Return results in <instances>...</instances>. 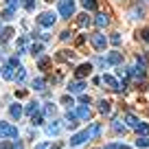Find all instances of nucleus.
<instances>
[{
  "instance_id": "obj_32",
  "label": "nucleus",
  "mask_w": 149,
  "mask_h": 149,
  "mask_svg": "<svg viewBox=\"0 0 149 149\" xmlns=\"http://www.w3.org/2000/svg\"><path fill=\"white\" fill-rule=\"evenodd\" d=\"M134 74H136V77H145V64H140V61H138L136 68H134Z\"/></svg>"
},
{
  "instance_id": "obj_7",
  "label": "nucleus",
  "mask_w": 149,
  "mask_h": 149,
  "mask_svg": "<svg viewBox=\"0 0 149 149\" xmlns=\"http://www.w3.org/2000/svg\"><path fill=\"white\" fill-rule=\"evenodd\" d=\"M92 72V64H81V66H77V70H74V77H77V79H86V77H88V74Z\"/></svg>"
},
{
  "instance_id": "obj_31",
  "label": "nucleus",
  "mask_w": 149,
  "mask_h": 149,
  "mask_svg": "<svg viewBox=\"0 0 149 149\" xmlns=\"http://www.w3.org/2000/svg\"><path fill=\"white\" fill-rule=\"evenodd\" d=\"M136 145H138L140 149L149 147V138H147V136H138V140H136Z\"/></svg>"
},
{
  "instance_id": "obj_42",
  "label": "nucleus",
  "mask_w": 149,
  "mask_h": 149,
  "mask_svg": "<svg viewBox=\"0 0 149 149\" xmlns=\"http://www.w3.org/2000/svg\"><path fill=\"white\" fill-rule=\"evenodd\" d=\"M24 7H26L29 11H33V9H35V0H26V2H24Z\"/></svg>"
},
{
  "instance_id": "obj_30",
  "label": "nucleus",
  "mask_w": 149,
  "mask_h": 149,
  "mask_svg": "<svg viewBox=\"0 0 149 149\" xmlns=\"http://www.w3.org/2000/svg\"><path fill=\"white\" fill-rule=\"evenodd\" d=\"M136 35H138V40H143V42H149V29H140Z\"/></svg>"
},
{
  "instance_id": "obj_40",
  "label": "nucleus",
  "mask_w": 149,
  "mask_h": 149,
  "mask_svg": "<svg viewBox=\"0 0 149 149\" xmlns=\"http://www.w3.org/2000/svg\"><path fill=\"white\" fill-rule=\"evenodd\" d=\"M44 112H46L48 116H51V114H55V105H53V103H46V107H44Z\"/></svg>"
},
{
  "instance_id": "obj_14",
  "label": "nucleus",
  "mask_w": 149,
  "mask_h": 149,
  "mask_svg": "<svg viewBox=\"0 0 149 149\" xmlns=\"http://www.w3.org/2000/svg\"><path fill=\"white\" fill-rule=\"evenodd\" d=\"M0 70H2V77H5V79H9V81L15 79V72H13V66H11V64H5Z\"/></svg>"
},
{
  "instance_id": "obj_10",
  "label": "nucleus",
  "mask_w": 149,
  "mask_h": 149,
  "mask_svg": "<svg viewBox=\"0 0 149 149\" xmlns=\"http://www.w3.org/2000/svg\"><path fill=\"white\" fill-rule=\"evenodd\" d=\"M84 88H86V84L81 79L79 81H70V84H68V92H72V94H81Z\"/></svg>"
},
{
  "instance_id": "obj_23",
  "label": "nucleus",
  "mask_w": 149,
  "mask_h": 149,
  "mask_svg": "<svg viewBox=\"0 0 149 149\" xmlns=\"http://www.w3.org/2000/svg\"><path fill=\"white\" fill-rule=\"evenodd\" d=\"M130 18H143V7L140 5H134L130 11Z\"/></svg>"
},
{
  "instance_id": "obj_9",
  "label": "nucleus",
  "mask_w": 149,
  "mask_h": 149,
  "mask_svg": "<svg viewBox=\"0 0 149 149\" xmlns=\"http://www.w3.org/2000/svg\"><path fill=\"white\" fill-rule=\"evenodd\" d=\"M105 64H110V66H118V64H123V53L112 51L110 55L105 57Z\"/></svg>"
},
{
  "instance_id": "obj_1",
  "label": "nucleus",
  "mask_w": 149,
  "mask_h": 149,
  "mask_svg": "<svg viewBox=\"0 0 149 149\" xmlns=\"http://www.w3.org/2000/svg\"><path fill=\"white\" fill-rule=\"evenodd\" d=\"M59 15L66 20H70L74 15V2L72 0H59Z\"/></svg>"
},
{
  "instance_id": "obj_36",
  "label": "nucleus",
  "mask_w": 149,
  "mask_h": 149,
  "mask_svg": "<svg viewBox=\"0 0 149 149\" xmlns=\"http://www.w3.org/2000/svg\"><path fill=\"white\" fill-rule=\"evenodd\" d=\"M37 107H40V103H35V101H33V103H29V105H26V114H35V112H37Z\"/></svg>"
},
{
  "instance_id": "obj_19",
  "label": "nucleus",
  "mask_w": 149,
  "mask_h": 149,
  "mask_svg": "<svg viewBox=\"0 0 149 149\" xmlns=\"http://www.w3.org/2000/svg\"><path fill=\"white\" fill-rule=\"evenodd\" d=\"M9 114H11V118H20L22 116V107H20L18 103H13V105L9 107Z\"/></svg>"
},
{
  "instance_id": "obj_35",
  "label": "nucleus",
  "mask_w": 149,
  "mask_h": 149,
  "mask_svg": "<svg viewBox=\"0 0 149 149\" xmlns=\"http://www.w3.org/2000/svg\"><path fill=\"white\" fill-rule=\"evenodd\" d=\"M107 42H110V44H114V46H118V44H121V35H118V33H112Z\"/></svg>"
},
{
  "instance_id": "obj_41",
  "label": "nucleus",
  "mask_w": 149,
  "mask_h": 149,
  "mask_svg": "<svg viewBox=\"0 0 149 149\" xmlns=\"http://www.w3.org/2000/svg\"><path fill=\"white\" fill-rule=\"evenodd\" d=\"M61 103H64V105H74V101H72V97H64V99H61Z\"/></svg>"
},
{
  "instance_id": "obj_16",
  "label": "nucleus",
  "mask_w": 149,
  "mask_h": 149,
  "mask_svg": "<svg viewBox=\"0 0 149 149\" xmlns=\"http://www.w3.org/2000/svg\"><path fill=\"white\" fill-rule=\"evenodd\" d=\"M74 114H77V118H81V121H88V118H90V110H88L86 105L77 107V112H74Z\"/></svg>"
},
{
  "instance_id": "obj_6",
  "label": "nucleus",
  "mask_w": 149,
  "mask_h": 149,
  "mask_svg": "<svg viewBox=\"0 0 149 149\" xmlns=\"http://www.w3.org/2000/svg\"><path fill=\"white\" fill-rule=\"evenodd\" d=\"M90 24H92V18L88 13H81V15L74 18V29H88Z\"/></svg>"
},
{
  "instance_id": "obj_22",
  "label": "nucleus",
  "mask_w": 149,
  "mask_h": 149,
  "mask_svg": "<svg viewBox=\"0 0 149 149\" xmlns=\"http://www.w3.org/2000/svg\"><path fill=\"white\" fill-rule=\"evenodd\" d=\"M112 130H114V132H118V134H125L127 125H123V123H121V121H118V118H116V121L112 123Z\"/></svg>"
},
{
  "instance_id": "obj_26",
  "label": "nucleus",
  "mask_w": 149,
  "mask_h": 149,
  "mask_svg": "<svg viewBox=\"0 0 149 149\" xmlns=\"http://www.w3.org/2000/svg\"><path fill=\"white\" fill-rule=\"evenodd\" d=\"M24 51H26V37H20L18 40V55H24Z\"/></svg>"
},
{
  "instance_id": "obj_24",
  "label": "nucleus",
  "mask_w": 149,
  "mask_h": 149,
  "mask_svg": "<svg viewBox=\"0 0 149 149\" xmlns=\"http://www.w3.org/2000/svg\"><path fill=\"white\" fill-rule=\"evenodd\" d=\"M46 134H51V136H57V134H59V125H57V123L53 121L51 125L46 127Z\"/></svg>"
},
{
  "instance_id": "obj_17",
  "label": "nucleus",
  "mask_w": 149,
  "mask_h": 149,
  "mask_svg": "<svg viewBox=\"0 0 149 149\" xmlns=\"http://www.w3.org/2000/svg\"><path fill=\"white\" fill-rule=\"evenodd\" d=\"M125 121H127V127H132V130H138V125H140V121L134 114H125Z\"/></svg>"
},
{
  "instance_id": "obj_48",
  "label": "nucleus",
  "mask_w": 149,
  "mask_h": 149,
  "mask_svg": "<svg viewBox=\"0 0 149 149\" xmlns=\"http://www.w3.org/2000/svg\"><path fill=\"white\" fill-rule=\"evenodd\" d=\"M46 2H53V0H46Z\"/></svg>"
},
{
  "instance_id": "obj_4",
  "label": "nucleus",
  "mask_w": 149,
  "mask_h": 149,
  "mask_svg": "<svg viewBox=\"0 0 149 149\" xmlns=\"http://www.w3.org/2000/svg\"><path fill=\"white\" fill-rule=\"evenodd\" d=\"M55 13H51V11H44V13H40V18H37V24L40 26H53L55 24Z\"/></svg>"
},
{
  "instance_id": "obj_47",
  "label": "nucleus",
  "mask_w": 149,
  "mask_h": 149,
  "mask_svg": "<svg viewBox=\"0 0 149 149\" xmlns=\"http://www.w3.org/2000/svg\"><path fill=\"white\" fill-rule=\"evenodd\" d=\"M35 149H48V143H40V145H37Z\"/></svg>"
},
{
  "instance_id": "obj_2",
  "label": "nucleus",
  "mask_w": 149,
  "mask_h": 149,
  "mask_svg": "<svg viewBox=\"0 0 149 149\" xmlns=\"http://www.w3.org/2000/svg\"><path fill=\"white\" fill-rule=\"evenodd\" d=\"M2 138H18V127H13L11 123L0 121V140Z\"/></svg>"
},
{
  "instance_id": "obj_29",
  "label": "nucleus",
  "mask_w": 149,
  "mask_h": 149,
  "mask_svg": "<svg viewBox=\"0 0 149 149\" xmlns=\"http://www.w3.org/2000/svg\"><path fill=\"white\" fill-rule=\"evenodd\" d=\"M13 13H15V11L11 9V7H7V9L0 13V18H2V20H11V18H13Z\"/></svg>"
},
{
  "instance_id": "obj_44",
  "label": "nucleus",
  "mask_w": 149,
  "mask_h": 149,
  "mask_svg": "<svg viewBox=\"0 0 149 149\" xmlns=\"http://www.w3.org/2000/svg\"><path fill=\"white\" fill-rule=\"evenodd\" d=\"M7 5H9V7H11V9H15V7H18V5H20V0H7Z\"/></svg>"
},
{
  "instance_id": "obj_28",
  "label": "nucleus",
  "mask_w": 149,
  "mask_h": 149,
  "mask_svg": "<svg viewBox=\"0 0 149 149\" xmlns=\"http://www.w3.org/2000/svg\"><path fill=\"white\" fill-rule=\"evenodd\" d=\"M99 112H101V114H107V112H110V101H105V99L99 101Z\"/></svg>"
},
{
  "instance_id": "obj_3",
  "label": "nucleus",
  "mask_w": 149,
  "mask_h": 149,
  "mask_svg": "<svg viewBox=\"0 0 149 149\" xmlns=\"http://www.w3.org/2000/svg\"><path fill=\"white\" fill-rule=\"evenodd\" d=\"M90 42H92V46L97 48V51H105L107 37L103 35V33H92V35H90Z\"/></svg>"
},
{
  "instance_id": "obj_34",
  "label": "nucleus",
  "mask_w": 149,
  "mask_h": 149,
  "mask_svg": "<svg viewBox=\"0 0 149 149\" xmlns=\"http://www.w3.org/2000/svg\"><path fill=\"white\" fill-rule=\"evenodd\" d=\"M42 44H33V46H31V55L33 57H40V53H42Z\"/></svg>"
},
{
  "instance_id": "obj_8",
  "label": "nucleus",
  "mask_w": 149,
  "mask_h": 149,
  "mask_svg": "<svg viewBox=\"0 0 149 149\" xmlns=\"http://www.w3.org/2000/svg\"><path fill=\"white\" fill-rule=\"evenodd\" d=\"M101 84H103V86H107L110 90H121V84H118V81L114 79L112 74H103V77H101Z\"/></svg>"
},
{
  "instance_id": "obj_21",
  "label": "nucleus",
  "mask_w": 149,
  "mask_h": 149,
  "mask_svg": "<svg viewBox=\"0 0 149 149\" xmlns=\"http://www.w3.org/2000/svg\"><path fill=\"white\" fill-rule=\"evenodd\" d=\"M51 64H53V61H51V57H42V59L37 61L40 70H48V68H51Z\"/></svg>"
},
{
  "instance_id": "obj_18",
  "label": "nucleus",
  "mask_w": 149,
  "mask_h": 149,
  "mask_svg": "<svg viewBox=\"0 0 149 149\" xmlns=\"http://www.w3.org/2000/svg\"><path fill=\"white\" fill-rule=\"evenodd\" d=\"M11 37H13V29H11V26H7V29H2V33H0V42L5 44V42H9Z\"/></svg>"
},
{
  "instance_id": "obj_45",
  "label": "nucleus",
  "mask_w": 149,
  "mask_h": 149,
  "mask_svg": "<svg viewBox=\"0 0 149 149\" xmlns=\"http://www.w3.org/2000/svg\"><path fill=\"white\" fill-rule=\"evenodd\" d=\"M59 37H61V40H68V37H70V31H61Z\"/></svg>"
},
{
  "instance_id": "obj_43",
  "label": "nucleus",
  "mask_w": 149,
  "mask_h": 149,
  "mask_svg": "<svg viewBox=\"0 0 149 149\" xmlns=\"http://www.w3.org/2000/svg\"><path fill=\"white\" fill-rule=\"evenodd\" d=\"M79 101L84 103V105H88V103H90V97H88V94H81V97H79Z\"/></svg>"
},
{
  "instance_id": "obj_37",
  "label": "nucleus",
  "mask_w": 149,
  "mask_h": 149,
  "mask_svg": "<svg viewBox=\"0 0 149 149\" xmlns=\"http://www.w3.org/2000/svg\"><path fill=\"white\" fill-rule=\"evenodd\" d=\"M116 74L121 77V79H127V77H130V70H125V68H118V70H116Z\"/></svg>"
},
{
  "instance_id": "obj_38",
  "label": "nucleus",
  "mask_w": 149,
  "mask_h": 149,
  "mask_svg": "<svg viewBox=\"0 0 149 149\" xmlns=\"http://www.w3.org/2000/svg\"><path fill=\"white\" fill-rule=\"evenodd\" d=\"M26 94H29V90H24V88L15 90V97H18V99H26Z\"/></svg>"
},
{
  "instance_id": "obj_5",
  "label": "nucleus",
  "mask_w": 149,
  "mask_h": 149,
  "mask_svg": "<svg viewBox=\"0 0 149 149\" xmlns=\"http://www.w3.org/2000/svg\"><path fill=\"white\" fill-rule=\"evenodd\" d=\"M86 140H90V130H84V132H79V134L70 136V145H72V147H77V145L86 143Z\"/></svg>"
},
{
  "instance_id": "obj_39",
  "label": "nucleus",
  "mask_w": 149,
  "mask_h": 149,
  "mask_svg": "<svg viewBox=\"0 0 149 149\" xmlns=\"http://www.w3.org/2000/svg\"><path fill=\"white\" fill-rule=\"evenodd\" d=\"M105 149H130V147H125V145H121V143H112V145H107Z\"/></svg>"
},
{
  "instance_id": "obj_46",
  "label": "nucleus",
  "mask_w": 149,
  "mask_h": 149,
  "mask_svg": "<svg viewBox=\"0 0 149 149\" xmlns=\"http://www.w3.org/2000/svg\"><path fill=\"white\" fill-rule=\"evenodd\" d=\"M9 64H11V66H13V68H15V66H20V61H18V57H13V59H11Z\"/></svg>"
},
{
  "instance_id": "obj_11",
  "label": "nucleus",
  "mask_w": 149,
  "mask_h": 149,
  "mask_svg": "<svg viewBox=\"0 0 149 149\" xmlns=\"http://www.w3.org/2000/svg\"><path fill=\"white\" fill-rule=\"evenodd\" d=\"M64 123H66L68 130H77V125H79V123H77V114H74V112H68L66 118H64Z\"/></svg>"
},
{
  "instance_id": "obj_12",
  "label": "nucleus",
  "mask_w": 149,
  "mask_h": 149,
  "mask_svg": "<svg viewBox=\"0 0 149 149\" xmlns=\"http://www.w3.org/2000/svg\"><path fill=\"white\" fill-rule=\"evenodd\" d=\"M74 55H77L74 51H66V48H64V51H59L55 57H57L59 61H74Z\"/></svg>"
},
{
  "instance_id": "obj_20",
  "label": "nucleus",
  "mask_w": 149,
  "mask_h": 149,
  "mask_svg": "<svg viewBox=\"0 0 149 149\" xmlns=\"http://www.w3.org/2000/svg\"><path fill=\"white\" fill-rule=\"evenodd\" d=\"M81 5H84L86 11H97V0H81Z\"/></svg>"
},
{
  "instance_id": "obj_15",
  "label": "nucleus",
  "mask_w": 149,
  "mask_h": 149,
  "mask_svg": "<svg viewBox=\"0 0 149 149\" xmlns=\"http://www.w3.org/2000/svg\"><path fill=\"white\" fill-rule=\"evenodd\" d=\"M33 90H37V92H44L46 90V79H42V77H37V79H33Z\"/></svg>"
},
{
  "instance_id": "obj_33",
  "label": "nucleus",
  "mask_w": 149,
  "mask_h": 149,
  "mask_svg": "<svg viewBox=\"0 0 149 149\" xmlns=\"http://www.w3.org/2000/svg\"><path fill=\"white\" fill-rule=\"evenodd\" d=\"M15 79H18V81H24V79H26V70H24L22 66H18V72H15Z\"/></svg>"
},
{
  "instance_id": "obj_13",
  "label": "nucleus",
  "mask_w": 149,
  "mask_h": 149,
  "mask_svg": "<svg viewBox=\"0 0 149 149\" xmlns=\"http://www.w3.org/2000/svg\"><path fill=\"white\" fill-rule=\"evenodd\" d=\"M92 22H94V24H97V29H105V26H107V24H110V18H107V15H105V13H99V15H97V18H94V20H92Z\"/></svg>"
},
{
  "instance_id": "obj_27",
  "label": "nucleus",
  "mask_w": 149,
  "mask_h": 149,
  "mask_svg": "<svg viewBox=\"0 0 149 149\" xmlns=\"http://www.w3.org/2000/svg\"><path fill=\"white\" fill-rule=\"evenodd\" d=\"M99 134H101V125L94 123V125L90 127V138H99Z\"/></svg>"
},
{
  "instance_id": "obj_25",
  "label": "nucleus",
  "mask_w": 149,
  "mask_h": 149,
  "mask_svg": "<svg viewBox=\"0 0 149 149\" xmlns=\"http://www.w3.org/2000/svg\"><path fill=\"white\" fill-rule=\"evenodd\" d=\"M42 121H44V118H42V114H40V112H35V114H31V125H42Z\"/></svg>"
}]
</instances>
